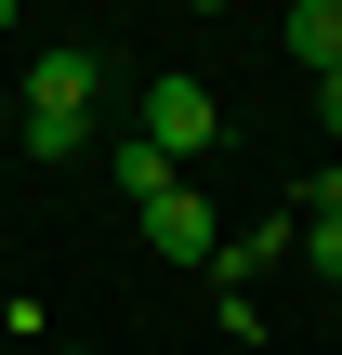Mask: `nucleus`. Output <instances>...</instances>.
<instances>
[{
	"instance_id": "nucleus-5",
	"label": "nucleus",
	"mask_w": 342,
	"mask_h": 355,
	"mask_svg": "<svg viewBox=\"0 0 342 355\" xmlns=\"http://www.w3.org/2000/svg\"><path fill=\"white\" fill-rule=\"evenodd\" d=\"M105 158H119V198H132V211H145V198H171V184H185V171H171V158H158V145H145V132H132V145H105Z\"/></svg>"
},
{
	"instance_id": "nucleus-7",
	"label": "nucleus",
	"mask_w": 342,
	"mask_h": 355,
	"mask_svg": "<svg viewBox=\"0 0 342 355\" xmlns=\"http://www.w3.org/2000/svg\"><path fill=\"white\" fill-rule=\"evenodd\" d=\"M303 224H342V171H316V198H303Z\"/></svg>"
},
{
	"instance_id": "nucleus-4",
	"label": "nucleus",
	"mask_w": 342,
	"mask_h": 355,
	"mask_svg": "<svg viewBox=\"0 0 342 355\" xmlns=\"http://www.w3.org/2000/svg\"><path fill=\"white\" fill-rule=\"evenodd\" d=\"M277 40H290L316 79H342V0H290V26H277Z\"/></svg>"
},
{
	"instance_id": "nucleus-9",
	"label": "nucleus",
	"mask_w": 342,
	"mask_h": 355,
	"mask_svg": "<svg viewBox=\"0 0 342 355\" xmlns=\"http://www.w3.org/2000/svg\"><path fill=\"white\" fill-rule=\"evenodd\" d=\"M0 316H13V290H0Z\"/></svg>"
},
{
	"instance_id": "nucleus-10",
	"label": "nucleus",
	"mask_w": 342,
	"mask_h": 355,
	"mask_svg": "<svg viewBox=\"0 0 342 355\" xmlns=\"http://www.w3.org/2000/svg\"><path fill=\"white\" fill-rule=\"evenodd\" d=\"M0 119H13V92H0Z\"/></svg>"
},
{
	"instance_id": "nucleus-6",
	"label": "nucleus",
	"mask_w": 342,
	"mask_h": 355,
	"mask_svg": "<svg viewBox=\"0 0 342 355\" xmlns=\"http://www.w3.org/2000/svg\"><path fill=\"white\" fill-rule=\"evenodd\" d=\"M303 263H316V277H342V224H303Z\"/></svg>"
},
{
	"instance_id": "nucleus-3",
	"label": "nucleus",
	"mask_w": 342,
	"mask_h": 355,
	"mask_svg": "<svg viewBox=\"0 0 342 355\" xmlns=\"http://www.w3.org/2000/svg\"><path fill=\"white\" fill-rule=\"evenodd\" d=\"M145 237H158L171 263H211V250H224V224H211V198H198V184H171V198H145Z\"/></svg>"
},
{
	"instance_id": "nucleus-8",
	"label": "nucleus",
	"mask_w": 342,
	"mask_h": 355,
	"mask_svg": "<svg viewBox=\"0 0 342 355\" xmlns=\"http://www.w3.org/2000/svg\"><path fill=\"white\" fill-rule=\"evenodd\" d=\"M316 119H330V145H342V79H316Z\"/></svg>"
},
{
	"instance_id": "nucleus-1",
	"label": "nucleus",
	"mask_w": 342,
	"mask_h": 355,
	"mask_svg": "<svg viewBox=\"0 0 342 355\" xmlns=\"http://www.w3.org/2000/svg\"><path fill=\"white\" fill-rule=\"evenodd\" d=\"M92 105H105V53L92 40H40V66H26V132L53 119V132H92Z\"/></svg>"
},
{
	"instance_id": "nucleus-2",
	"label": "nucleus",
	"mask_w": 342,
	"mask_h": 355,
	"mask_svg": "<svg viewBox=\"0 0 342 355\" xmlns=\"http://www.w3.org/2000/svg\"><path fill=\"white\" fill-rule=\"evenodd\" d=\"M211 132H224V105H211V79H185V66H171V79H145V145H158L171 171H185V158H198Z\"/></svg>"
}]
</instances>
